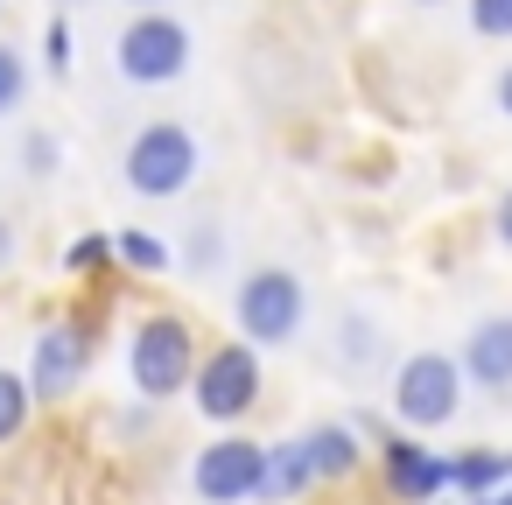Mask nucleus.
<instances>
[{
  "label": "nucleus",
  "mask_w": 512,
  "mask_h": 505,
  "mask_svg": "<svg viewBox=\"0 0 512 505\" xmlns=\"http://www.w3.org/2000/svg\"><path fill=\"white\" fill-rule=\"evenodd\" d=\"M197 372V337L183 316H141L127 337V386L141 400H176Z\"/></svg>",
  "instance_id": "obj_1"
},
{
  "label": "nucleus",
  "mask_w": 512,
  "mask_h": 505,
  "mask_svg": "<svg viewBox=\"0 0 512 505\" xmlns=\"http://www.w3.org/2000/svg\"><path fill=\"white\" fill-rule=\"evenodd\" d=\"M120 169H127V190L134 197H183L197 183V169H204V148H197V134L183 120H155V127H141L127 141V162Z\"/></svg>",
  "instance_id": "obj_2"
},
{
  "label": "nucleus",
  "mask_w": 512,
  "mask_h": 505,
  "mask_svg": "<svg viewBox=\"0 0 512 505\" xmlns=\"http://www.w3.org/2000/svg\"><path fill=\"white\" fill-rule=\"evenodd\" d=\"M113 64H120L127 85H176V78L190 71V29H183L176 15H162V8H141V15L120 29Z\"/></svg>",
  "instance_id": "obj_3"
},
{
  "label": "nucleus",
  "mask_w": 512,
  "mask_h": 505,
  "mask_svg": "<svg viewBox=\"0 0 512 505\" xmlns=\"http://www.w3.org/2000/svg\"><path fill=\"white\" fill-rule=\"evenodd\" d=\"M232 316H239L246 344H288L302 330V316H309V295H302V281L288 267H260V274L239 281Z\"/></svg>",
  "instance_id": "obj_4"
},
{
  "label": "nucleus",
  "mask_w": 512,
  "mask_h": 505,
  "mask_svg": "<svg viewBox=\"0 0 512 505\" xmlns=\"http://www.w3.org/2000/svg\"><path fill=\"white\" fill-rule=\"evenodd\" d=\"M456 407H463V372H456V358H442V351L400 358V372H393V414H400L407 428H442V421H456Z\"/></svg>",
  "instance_id": "obj_5"
},
{
  "label": "nucleus",
  "mask_w": 512,
  "mask_h": 505,
  "mask_svg": "<svg viewBox=\"0 0 512 505\" xmlns=\"http://www.w3.org/2000/svg\"><path fill=\"white\" fill-rule=\"evenodd\" d=\"M260 484H267V442H246V435H218L190 463V491L204 505H246L260 498Z\"/></svg>",
  "instance_id": "obj_6"
},
{
  "label": "nucleus",
  "mask_w": 512,
  "mask_h": 505,
  "mask_svg": "<svg viewBox=\"0 0 512 505\" xmlns=\"http://www.w3.org/2000/svg\"><path fill=\"white\" fill-rule=\"evenodd\" d=\"M190 393H197V414L204 421H239L253 400H260V351L253 344H218L197 358L190 372Z\"/></svg>",
  "instance_id": "obj_7"
},
{
  "label": "nucleus",
  "mask_w": 512,
  "mask_h": 505,
  "mask_svg": "<svg viewBox=\"0 0 512 505\" xmlns=\"http://www.w3.org/2000/svg\"><path fill=\"white\" fill-rule=\"evenodd\" d=\"M92 372V337L85 323H50L36 344H29V400H71L78 379Z\"/></svg>",
  "instance_id": "obj_8"
},
{
  "label": "nucleus",
  "mask_w": 512,
  "mask_h": 505,
  "mask_svg": "<svg viewBox=\"0 0 512 505\" xmlns=\"http://www.w3.org/2000/svg\"><path fill=\"white\" fill-rule=\"evenodd\" d=\"M386 484H393V498H407V505H435V491L449 484V463H442L435 449H421L414 435H393V442H386Z\"/></svg>",
  "instance_id": "obj_9"
},
{
  "label": "nucleus",
  "mask_w": 512,
  "mask_h": 505,
  "mask_svg": "<svg viewBox=\"0 0 512 505\" xmlns=\"http://www.w3.org/2000/svg\"><path fill=\"white\" fill-rule=\"evenodd\" d=\"M456 372H470V386H484V393H505L512 386V316H484L463 337Z\"/></svg>",
  "instance_id": "obj_10"
},
{
  "label": "nucleus",
  "mask_w": 512,
  "mask_h": 505,
  "mask_svg": "<svg viewBox=\"0 0 512 505\" xmlns=\"http://www.w3.org/2000/svg\"><path fill=\"white\" fill-rule=\"evenodd\" d=\"M505 477H512V456H498V449H463V456L449 463V484H456L463 498H491Z\"/></svg>",
  "instance_id": "obj_11"
},
{
  "label": "nucleus",
  "mask_w": 512,
  "mask_h": 505,
  "mask_svg": "<svg viewBox=\"0 0 512 505\" xmlns=\"http://www.w3.org/2000/svg\"><path fill=\"white\" fill-rule=\"evenodd\" d=\"M309 484H316V463H309L302 442L267 449V484H260V498H295V491H309Z\"/></svg>",
  "instance_id": "obj_12"
},
{
  "label": "nucleus",
  "mask_w": 512,
  "mask_h": 505,
  "mask_svg": "<svg viewBox=\"0 0 512 505\" xmlns=\"http://www.w3.org/2000/svg\"><path fill=\"white\" fill-rule=\"evenodd\" d=\"M302 449H309L316 477H351V470H358V435H351V428H309Z\"/></svg>",
  "instance_id": "obj_13"
},
{
  "label": "nucleus",
  "mask_w": 512,
  "mask_h": 505,
  "mask_svg": "<svg viewBox=\"0 0 512 505\" xmlns=\"http://www.w3.org/2000/svg\"><path fill=\"white\" fill-rule=\"evenodd\" d=\"M29 379L22 372H8V365H0V442H15L22 428H29Z\"/></svg>",
  "instance_id": "obj_14"
},
{
  "label": "nucleus",
  "mask_w": 512,
  "mask_h": 505,
  "mask_svg": "<svg viewBox=\"0 0 512 505\" xmlns=\"http://www.w3.org/2000/svg\"><path fill=\"white\" fill-rule=\"evenodd\" d=\"M113 260H127L134 274H162V267H169V246H162L155 232H120V239H113Z\"/></svg>",
  "instance_id": "obj_15"
},
{
  "label": "nucleus",
  "mask_w": 512,
  "mask_h": 505,
  "mask_svg": "<svg viewBox=\"0 0 512 505\" xmlns=\"http://www.w3.org/2000/svg\"><path fill=\"white\" fill-rule=\"evenodd\" d=\"M22 99H29V64H22L15 43H0V120L22 113Z\"/></svg>",
  "instance_id": "obj_16"
},
{
  "label": "nucleus",
  "mask_w": 512,
  "mask_h": 505,
  "mask_svg": "<svg viewBox=\"0 0 512 505\" xmlns=\"http://www.w3.org/2000/svg\"><path fill=\"white\" fill-rule=\"evenodd\" d=\"M106 260H113V239H106V232H85V239H71V253H64L71 274H99Z\"/></svg>",
  "instance_id": "obj_17"
},
{
  "label": "nucleus",
  "mask_w": 512,
  "mask_h": 505,
  "mask_svg": "<svg viewBox=\"0 0 512 505\" xmlns=\"http://www.w3.org/2000/svg\"><path fill=\"white\" fill-rule=\"evenodd\" d=\"M470 29L491 36V43H505L512 36V0H470Z\"/></svg>",
  "instance_id": "obj_18"
},
{
  "label": "nucleus",
  "mask_w": 512,
  "mask_h": 505,
  "mask_svg": "<svg viewBox=\"0 0 512 505\" xmlns=\"http://www.w3.org/2000/svg\"><path fill=\"white\" fill-rule=\"evenodd\" d=\"M57 162H64V141L57 134H29L22 141V169L29 176H57Z\"/></svg>",
  "instance_id": "obj_19"
},
{
  "label": "nucleus",
  "mask_w": 512,
  "mask_h": 505,
  "mask_svg": "<svg viewBox=\"0 0 512 505\" xmlns=\"http://www.w3.org/2000/svg\"><path fill=\"white\" fill-rule=\"evenodd\" d=\"M43 64H50V71H57V78H64V71H71V22H64V15H57V22H50V29H43Z\"/></svg>",
  "instance_id": "obj_20"
},
{
  "label": "nucleus",
  "mask_w": 512,
  "mask_h": 505,
  "mask_svg": "<svg viewBox=\"0 0 512 505\" xmlns=\"http://www.w3.org/2000/svg\"><path fill=\"white\" fill-rule=\"evenodd\" d=\"M498 239H505V246H512V190H505V197H498Z\"/></svg>",
  "instance_id": "obj_21"
},
{
  "label": "nucleus",
  "mask_w": 512,
  "mask_h": 505,
  "mask_svg": "<svg viewBox=\"0 0 512 505\" xmlns=\"http://www.w3.org/2000/svg\"><path fill=\"white\" fill-rule=\"evenodd\" d=\"M8 260H15V225L0 218V267H8Z\"/></svg>",
  "instance_id": "obj_22"
},
{
  "label": "nucleus",
  "mask_w": 512,
  "mask_h": 505,
  "mask_svg": "<svg viewBox=\"0 0 512 505\" xmlns=\"http://www.w3.org/2000/svg\"><path fill=\"white\" fill-rule=\"evenodd\" d=\"M498 106H505V113H512V64H505V71H498Z\"/></svg>",
  "instance_id": "obj_23"
},
{
  "label": "nucleus",
  "mask_w": 512,
  "mask_h": 505,
  "mask_svg": "<svg viewBox=\"0 0 512 505\" xmlns=\"http://www.w3.org/2000/svg\"><path fill=\"white\" fill-rule=\"evenodd\" d=\"M491 505H512V477H505V484H498V491H491Z\"/></svg>",
  "instance_id": "obj_24"
},
{
  "label": "nucleus",
  "mask_w": 512,
  "mask_h": 505,
  "mask_svg": "<svg viewBox=\"0 0 512 505\" xmlns=\"http://www.w3.org/2000/svg\"><path fill=\"white\" fill-rule=\"evenodd\" d=\"M127 8H155V0H127Z\"/></svg>",
  "instance_id": "obj_25"
},
{
  "label": "nucleus",
  "mask_w": 512,
  "mask_h": 505,
  "mask_svg": "<svg viewBox=\"0 0 512 505\" xmlns=\"http://www.w3.org/2000/svg\"><path fill=\"white\" fill-rule=\"evenodd\" d=\"M57 8H78V0H57Z\"/></svg>",
  "instance_id": "obj_26"
},
{
  "label": "nucleus",
  "mask_w": 512,
  "mask_h": 505,
  "mask_svg": "<svg viewBox=\"0 0 512 505\" xmlns=\"http://www.w3.org/2000/svg\"><path fill=\"white\" fill-rule=\"evenodd\" d=\"M470 505H491V498H470Z\"/></svg>",
  "instance_id": "obj_27"
},
{
  "label": "nucleus",
  "mask_w": 512,
  "mask_h": 505,
  "mask_svg": "<svg viewBox=\"0 0 512 505\" xmlns=\"http://www.w3.org/2000/svg\"><path fill=\"white\" fill-rule=\"evenodd\" d=\"M421 8H435V0H421Z\"/></svg>",
  "instance_id": "obj_28"
}]
</instances>
